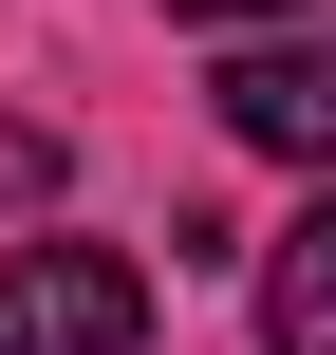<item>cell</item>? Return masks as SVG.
Masks as SVG:
<instances>
[{
  "label": "cell",
  "mask_w": 336,
  "mask_h": 355,
  "mask_svg": "<svg viewBox=\"0 0 336 355\" xmlns=\"http://www.w3.org/2000/svg\"><path fill=\"white\" fill-rule=\"evenodd\" d=\"M131 337H150V262H112V243L0 262V355H131Z\"/></svg>",
  "instance_id": "obj_1"
},
{
  "label": "cell",
  "mask_w": 336,
  "mask_h": 355,
  "mask_svg": "<svg viewBox=\"0 0 336 355\" xmlns=\"http://www.w3.org/2000/svg\"><path fill=\"white\" fill-rule=\"evenodd\" d=\"M224 131L281 150V168H336V37H243L224 56Z\"/></svg>",
  "instance_id": "obj_2"
},
{
  "label": "cell",
  "mask_w": 336,
  "mask_h": 355,
  "mask_svg": "<svg viewBox=\"0 0 336 355\" xmlns=\"http://www.w3.org/2000/svg\"><path fill=\"white\" fill-rule=\"evenodd\" d=\"M262 355H336V206L262 262Z\"/></svg>",
  "instance_id": "obj_3"
},
{
  "label": "cell",
  "mask_w": 336,
  "mask_h": 355,
  "mask_svg": "<svg viewBox=\"0 0 336 355\" xmlns=\"http://www.w3.org/2000/svg\"><path fill=\"white\" fill-rule=\"evenodd\" d=\"M37 187H56V131L19 112V131H0V206H37Z\"/></svg>",
  "instance_id": "obj_4"
},
{
  "label": "cell",
  "mask_w": 336,
  "mask_h": 355,
  "mask_svg": "<svg viewBox=\"0 0 336 355\" xmlns=\"http://www.w3.org/2000/svg\"><path fill=\"white\" fill-rule=\"evenodd\" d=\"M168 19H299V0H168Z\"/></svg>",
  "instance_id": "obj_5"
}]
</instances>
